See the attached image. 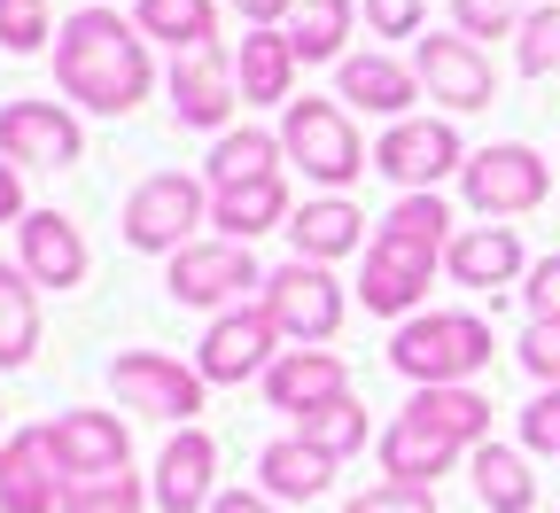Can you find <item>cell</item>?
<instances>
[{
    "label": "cell",
    "mask_w": 560,
    "mask_h": 513,
    "mask_svg": "<svg viewBox=\"0 0 560 513\" xmlns=\"http://www.w3.org/2000/svg\"><path fill=\"white\" fill-rule=\"evenodd\" d=\"M55 86L79 102V109H94V117L140 109V102H149V86H156L140 24H125L117 9L62 16V32H55Z\"/></svg>",
    "instance_id": "cell-1"
},
{
    "label": "cell",
    "mask_w": 560,
    "mask_h": 513,
    "mask_svg": "<svg viewBox=\"0 0 560 513\" xmlns=\"http://www.w3.org/2000/svg\"><path fill=\"white\" fill-rule=\"evenodd\" d=\"M389 365L412 382V389H452V382H475L490 365V327L475 312H412L397 335H389Z\"/></svg>",
    "instance_id": "cell-2"
},
{
    "label": "cell",
    "mask_w": 560,
    "mask_h": 513,
    "mask_svg": "<svg viewBox=\"0 0 560 513\" xmlns=\"http://www.w3.org/2000/svg\"><path fill=\"white\" fill-rule=\"evenodd\" d=\"M280 149H289V164H304V179L319 187H350V179H366V140L359 125H350L342 102H289V117H280Z\"/></svg>",
    "instance_id": "cell-3"
},
{
    "label": "cell",
    "mask_w": 560,
    "mask_h": 513,
    "mask_svg": "<svg viewBox=\"0 0 560 513\" xmlns=\"http://www.w3.org/2000/svg\"><path fill=\"white\" fill-rule=\"evenodd\" d=\"M195 226H210V179L156 172V179H140L132 202H125V242L140 257H179L195 242Z\"/></svg>",
    "instance_id": "cell-4"
},
{
    "label": "cell",
    "mask_w": 560,
    "mask_h": 513,
    "mask_svg": "<svg viewBox=\"0 0 560 513\" xmlns=\"http://www.w3.org/2000/svg\"><path fill=\"white\" fill-rule=\"evenodd\" d=\"M374 172L397 179L405 195H436V179L467 172L459 125H452V117H397V125L374 140Z\"/></svg>",
    "instance_id": "cell-5"
},
{
    "label": "cell",
    "mask_w": 560,
    "mask_h": 513,
    "mask_svg": "<svg viewBox=\"0 0 560 513\" xmlns=\"http://www.w3.org/2000/svg\"><path fill=\"white\" fill-rule=\"evenodd\" d=\"M265 312L296 350H319L342 327V280L327 265H312V257H289L280 272H265Z\"/></svg>",
    "instance_id": "cell-6"
},
{
    "label": "cell",
    "mask_w": 560,
    "mask_h": 513,
    "mask_svg": "<svg viewBox=\"0 0 560 513\" xmlns=\"http://www.w3.org/2000/svg\"><path fill=\"white\" fill-rule=\"evenodd\" d=\"M459 187H467V202H475L482 218H522V210H537V202L552 195V172H545L537 149L499 140V149H475V156H467Z\"/></svg>",
    "instance_id": "cell-7"
},
{
    "label": "cell",
    "mask_w": 560,
    "mask_h": 513,
    "mask_svg": "<svg viewBox=\"0 0 560 513\" xmlns=\"http://www.w3.org/2000/svg\"><path fill=\"white\" fill-rule=\"evenodd\" d=\"M86 156V132L62 102H0V164L16 172H70Z\"/></svg>",
    "instance_id": "cell-8"
},
{
    "label": "cell",
    "mask_w": 560,
    "mask_h": 513,
    "mask_svg": "<svg viewBox=\"0 0 560 513\" xmlns=\"http://www.w3.org/2000/svg\"><path fill=\"white\" fill-rule=\"evenodd\" d=\"M280 342H289V335L272 327L265 304H234V312L210 319V335H202V350H195V374H202V382H249V374L265 382L272 358H280Z\"/></svg>",
    "instance_id": "cell-9"
},
{
    "label": "cell",
    "mask_w": 560,
    "mask_h": 513,
    "mask_svg": "<svg viewBox=\"0 0 560 513\" xmlns=\"http://www.w3.org/2000/svg\"><path fill=\"white\" fill-rule=\"evenodd\" d=\"M109 382H117V397L132 405V412H156V420H195L202 412V374L195 365H179V358H164V350H125V358H109Z\"/></svg>",
    "instance_id": "cell-10"
},
{
    "label": "cell",
    "mask_w": 560,
    "mask_h": 513,
    "mask_svg": "<svg viewBox=\"0 0 560 513\" xmlns=\"http://www.w3.org/2000/svg\"><path fill=\"white\" fill-rule=\"evenodd\" d=\"M172 296L179 304H202V312H234L242 304V288H265V272H257V257H249V242H187L179 257H172Z\"/></svg>",
    "instance_id": "cell-11"
},
{
    "label": "cell",
    "mask_w": 560,
    "mask_h": 513,
    "mask_svg": "<svg viewBox=\"0 0 560 513\" xmlns=\"http://www.w3.org/2000/svg\"><path fill=\"white\" fill-rule=\"evenodd\" d=\"M436 257H444V249H420V242L374 234V242H366V272H359L366 312H382V319H412L420 296H429V280H436Z\"/></svg>",
    "instance_id": "cell-12"
},
{
    "label": "cell",
    "mask_w": 560,
    "mask_h": 513,
    "mask_svg": "<svg viewBox=\"0 0 560 513\" xmlns=\"http://www.w3.org/2000/svg\"><path fill=\"white\" fill-rule=\"evenodd\" d=\"M412 70H420V86H429V102H444V109H490L499 102V70H490V55L475 39L429 32L412 47Z\"/></svg>",
    "instance_id": "cell-13"
},
{
    "label": "cell",
    "mask_w": 560,
    "mask_h": 513,
    "mask_svg": "<svg viewBox=\"0 0 560 513\" xmlns=\"http://www.w3.org/2000/svg\"><path fill=\"white\" fill-rule=\"evenodd\" d=\"M234 109H242V86H234V55H226L219 39L172 55V117H179V125L226 132V117H234Z\"/></svg>",
    "instance_id": "cell-14"
},
{
    "label": "cell",
    "mask_w": 560,
    "mask_h": 513,
    "mask_svg": "<svg viewBox=\"0 0 560 513\" xmlns=\"http://www.w3.org/2000/svg\"><path fill=\"white\" fill-rule=\"evenodd\" d=\"M47 452H55L62 482H94V475H125L132 467V444H125L117 412H62L47 428Z\"/></svg>",
    "instance_id": "cell-15"
},
{
    "label": "cell",
    "mask_w": 560,
    "mask_h": 513,
    "mask_svg": "<svg viewBox=\"0 0 560 513\" xmlns=\"http://www.w3.org/2000/svg\"><path fill=\"white\" fill-rule=\"evenodd\" d=\"M149 498L164 513H210V498H219V444H210L202 428H179L164 444V459H156Z\"/></svg>",
    "instance_id": "cell-16"
},
{
    "label": "cell",
    "mask_w": 560,
    "mask_h": 513,
    "mask_svg": "<svg viewBox=\"0 0 560 513\" xmlns=\"http://www.w3.org/2000/svg\"><path fill=\"white\" fill-rule=\"evenodd\" d=\"M62 467L47 452V428H24L0 444V513H55L62 505Z\"/></svg>",
    "instance_id": "cell-17"
},
{
    "label": "cell",
    "mask_w": 560,
    "mask_h": 513,
    "mask_svg": "<svg viewBox=\"0 0 560 513\" xmlns=\"http://www.w3.org/2000/svg\"><path fill=\"white\" fill-rule=\"evenodd\" d=\"M265 397H272V412H296L304 420V412L350 397V374H342L335 350H280L272 374H265Z\"/></svg>",
    "instance_id": "cell-18"
},
{
    "label": "cell",
    "mask_w": 560,
    "mask_h": 513,
    "mask_svg": "<svg viewBox=\"0 0 560 513\" xmlns=\"http://www.w3.org/2000/svg\"><path fill=\"white\" fill-rule=\"evenodd\" d=\"M16 249H24V272L39 280V288H79L86 280V234L70 226L62 210H32L24 226H16Z\"/></svg>",
    "instance_id": "cell-19"
},
{
    "label": "cell",
    "mask_w": 560,
    "mask_h": 513,
    "mask_svg": "<svg viewBox=\"0 0 560 513\" xmlns=\"http://www.w3.org/2000/svg\"><path fill=\"white\" fill-rule=\"evenodd\" d=\"M444 265H452L459 288H490L499 296V288L522 280V234L514 226H467V234H452Z\"/></svg>",
    "instance_id": "cell-20"
},
{
    "label": "cell",
    "mask_w": 560,
    "mask_h": 513,
    "mask_svg": "<svg viewBox=\"0 0 560 513\" xmlns=\"http://www.w3.org/2000/svg\"><path fill=\"white\" fill-rule=\"evenodd\" d=\"M289 179H249V187H219L210 195V226H219V242H257L272 226H289Z\"/></svg>",
    "instance_id": "cell-21"
},
{
    "label": "cell",
    "mask_w": 560,
    "mask_h": 513,
    "mask_svg": "<svg viewBox=\"0 0 560 513\" xmlns=\"http://www.w3.org/2000/svg\"><path fill=\"white\" fill-rule=\"evenodd\" d=\"M452 459H459V444H452V435H436V428H420L412 412L382 428V475L405 482V490H436V475H444Z\"/></svg>",
    "instance_id": "cell-22"
},
{
    "label": "cell",
    "mask_w": 560,
    "mask_h": 513,
    "mask_svg": "<svg viewBox=\"0 0 560 513\" xmlns=\"http://www.w3.org/2000/svg\"><path fill=\"white\" fill-rule=\"evenodd\" d=\"M342 102H359L374 117H405L420 102V70L412 62H389V55H342Z\"/></svg>",
    "instance_id": "cell-23"
},
{
    "label": "cell",
    "mask_w": 560,
    "mask_h": 513,
    "mask_svg": "<svg viewBox=\"0 0 560 513\" xmlns=\"http://www.w3.org/2000/svg\"><path fill=\"white\" fill-rule=\"evenodd\" d=\"M296 242V257H312V265H335V257H350V249H366V218L350 210L342 195H319V202H304L289 226H280Z\"/></svg>",
    "instance_id": "cell-24"
},
{
    "label": "cell",
    "mask_w": 560,
    "mask_h": 513,
    "mask_svg": "<svg viewBox=\"0 0 560 513\" xmlns=\"http://www.w3.org/2000/svg\"><path fill=\"white\" fill-rule=\"evenodd\" d=\"M234 86H242V102H289V86H296V39L289 32H249L234 47Z\"/></svg>",
    "instance_id": "cell-25"
},
{
    "label": "cell",
    "mask_w": 560,
    "mask_h": 513,
    "mask_svg": "<svg viewBox=\"0 0 560 513\" xmlns=\"http://www.w3.org/2000/svg\"><path fill=\"white\" fill-rule=\"evenodd\" d=\"M257 475H265V498H319L335 482V459L304 435H280V444L257 452Z\"/></svg>",
    "instance_id": "cell-26"
},
{
    "label": "cell",
    "mask_w": 560,
    "mask_h": 513,
    "mask_svg": "<svg viewBox=\"0 0 560 513\" xmlns=\"http://www.w3.org/2000/svg\"><path fill=\"white\" fill-rule=\"evenodd\" d=\"M280 156H289V149H280V132L242 125V132H219V149H210L202 179H210V195H219V187H249V179H272Z\"/></svg>",
    "instance_id": "cell-27"
},
{
    "label": "cell",
    "mask_w": 560,
    "mask_h": 513,
    "mask_svg": "<svg viewBox=\"0 0 560 513\" xmlns=\"http://www.w3.org/2000/svg\"><path fill=\"white\" fill-rule=\"evenodd\" d=\"M405 412H412L420 428L452 435V444H490V397L467 389V382H452V389H420Z\"/></svg>",
    "instance_id": "cell-28"
},
{
    "label": "cell",
    "mask_w": 560,
    "mask_h": 513,
    "mask_svg": "<svg viewBox=\"0 0 560 513\" xmlns=\"http://www.w3.org/2000/svg\"><path fill=\"white\" fill-rule=\"evenodd\" d=\"M132 24H140V39H164L172 55L219 39V9L210 0H132Z\"/></svg>",
    "instance_id": "cell-29"
},
{
    "label": "cell",
    "mask_w": 560,
    "mask_h": 513,
    "mask_svg": "<svg viewBox=\"0 0 560 513\" xmlns=\"http://www.w3.org/2000/svg\"><path fill=\"white\" fill-rule=\"evenodd\" d=\"M39 350V280L24 265H0V365H24Z\"/></svg>",
    "instance_id": "cell-30"
},
{
    "label": "cell",
    "mask_w": 560,
    "mask_h": 513,
    "mask_svg": "<svg viewBox=\"0 0 560 513\" xmlns=\"http://www.w3.org/2000/svg\"><path fill=\"white\" fill-rule=\"evenodd\" d=\"M475 498H482L490 513H529V505H537L529 459L506 452V444H475Z\"/></svg>",
    "instance_id": "cell-31"
},
{
    "label": "cell",
    "mask_w": 560,
    "mask_h": 513,
    "mask_svg": "<svg viewBox=\"0 0 560 513\" xmlns=\"http://www.w3.org/2000/svg\"><path fill=\"white\" fill-rule=\"evenodd\" d=\"M350 32H359V0H296V62H335Z\"/></svg>",
    "instance_id": "cell-32"
},
{
    "label": "cell",
    "mask_w": 560,
    "mask_h": 513,
    "mask_svg": "<svg viewBox=\"0 0 560 513\" xmlns=\"http://www.w3.org/2000/svg\"><path fill=\"white\" fill-rule=\"evenodd\" d=\"M296 435H304V444H319L327 459H350V452L366 444V405H359V397H335V405L304 412V420H296Z\"/></svg>",
    "instance_id": "cell-33"
},
{
    "label": "cell",
    "mask_w": 560,
    "mask_h": 513,
    "mask_svg": "<svg viewBox=\"0 0 560 513\" xmlns=\"http://www.w3.org/2000/svg\"><path fill=\"white\" fill-rule=\"evenodd\" d=\"M62 513H149V482H140L132 467L125 475H94V482H70Z\"/></svg>",
    "instance_id": "cell-34"
},
{
    "label": "cell",
    "mask_w": 560,
    "mask_h": 513,
    "mask_svg": "<svg viewBox=\"0 0 560 513\" xmlns=\"http://www.w3.org/2000/svg\"><path fill=\"white\" fill-rule=\"evenodd\" d=\"M382 234L420 242V249H452V242H444V234H452V210H444V195H397V210L382 218Z\"/></svg>",
    "instance_id": "cell-35"
},
{
    "label": "cell",
    "mask_w": 560,
    "mask_h": 513,
    "mask_svg": "<svg viewBox=\"0 0 560 513\" xmlns=\"http://www.w3.org/2000/svg\"><path fill=\"white\" fill-rule=\"evenodd\" d=\"M529 0H452V24L459 39H499V32H522Z\"/></svg>",
    "instance_id": "cell-36"
},
{
    "label": "cell",
    "mask_w": 560,
    "mask_h": 513,
    "mask_svg": "<svg viewBox=\"0 0 560 513\" xmlns=\"http://www.w3.org/2000/svg\"><path fill=\"white\" fill-rule=\"evenodd\" d=\"M522 70L529 79H552L560 70V9H529L522 16Z\"/></svg>",
    "instance_id": "cell-37"
},
{
    "label": "cell",
    "mask_w": 560,
    "mask_h": 513,
    "mask_svg": "<svg viewBox=\"0 0 560 513\" xmlns=\"http://www.w3.org/2000/svg\"><path fill=\"white\" fill-rule=\"evenodd\" d=\"M0 47L39 55L47 47V0H0Z\"/></svg>",
    "instance_id": "cell-38"
},
{
    "label": "cell",
    "mask_w": 560,
    "mask_h": 513,
    "mask_svg": "<svg viewBox=\"0 0 560 513\" xmlns=\"http://www.w3.org/2000/svg\"><path fill=\"white\" fill-rule=\"evenodd\" d=\"M514 350H522V365H529V382L560 389V319H529Z\"/></svg>",
    "instance_id": "cell-39"
},
{
    "label": "cell",
    "mask_w": 560,
    "mask_h": 513,
    "mask_svg": "<svg viewBox=\"0 0 560 513\" xmlns=\"http://www.w3.org/2000/svg\"><path fill=\"white\" fill-rule=\"evenodd\" d=\"M366 24L382 39H420V24H429V0H366Z\"/></svg>",
    "instance_id": "cell-40"
},
{
    "label": "cell",
    "mask_w": 560,
    "mask_h": 513,
    "mask_svg": "<svg viewBox=\"0 0 560 513\" xmlns=\"http://www.w3.org/2000/svg\"><path fill=\"white\" fill-rule=\"evenodd\" d=\"M342 513H436V490H405V482H382L366 498H350Z\"/></svg>",
    "instance_id": "cell-41"
},
{
    "label": "cell",
    "mask_w": 560,
    "mask_h": 513,
    "mask_svg": "<svg viewBox=\"0 0 560 513\" xmlns=\"http://www.w3.org/2000/svg\"><path fill=\"white\" fill-rule=\"evenodd\" d=\"M522 444L560 459V389H545L537 405H522Z\"/></svg>",
    "instance_id": "cell-42"
},
{
    "label": "cell",
    "mask_w": 560,
    "mask_h": 513,
    "mask_svg": "<svg viewBox=\"0 0 560 513\" xmlns=\"http://www.w3.org/2000/svg\"><path fill=\"white\" fill-rule=\"evenodd\" d=\"M529 319H560V257H545V265H529Z\"/></svg>",
    "instance_id": "cell-43"
},
{
    "label": "cell",
    "mask_w": 560,
    "mask_h": 513,
    "mask_svg": "<svg viewBox=\"0 0 560 513\" xmlns=\"http://www.w3.org/2000/svg\"><path fill=\"white\" fill-rule=\"evenodd\" d=\"M234 16L249 32H280V16H296V0H234Z\"/></svg>",
    "instance_id": "cell-44"
},
{
    "label": "cell",
    "mask_w": 560,
    "mask_h": 513,
    "mask_svg": "<svg viewBox=\"0 0 560 513\" xmlns=\"http://www.w3.org/2000/svg\"><path fill=\"white\" fill-rule=\"evenodd\" d=\"M24 179H16V164H0V226H24Z\"/></svg>",
    "instance_id": "cell-45"
},
{
    "label": "cell",
    "mask_w": 560,
    "mask_h": 513,
    "mask_svg": "<svg viewBox=\"0 0 560 513\" xmlns=\"http://www.w3.org/2000/svg\"><path fill=\"white\" fill-rule=\"evenodd\" d=\"M210 513H272V498H265V490H219V498H210Z\"/></svg>",
    "instance_id": "cell-46"
}]
</instances>
